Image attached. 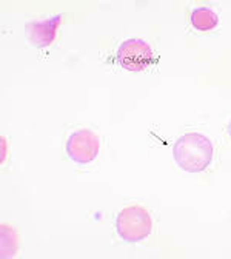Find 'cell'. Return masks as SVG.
<instances>
[{
  "label": "cell",
  "mask_w": 231,
  "mask_h": 259,
  "mask_svg": "<svg viewBox=\"0 0 231 259\" xmlns=\"http://www.w3.org/2000/svg\"><path fill=\"white\" fill-rule=\"evenodd\" d=\"M116 229L119 236L126 242H139L150 236L153 229V221L150 213L139 205L123 208L117 219Z\"/></svg>",
  "instance_id": "cell-2"
},
{
  "label": "cell",
  "mask_w": 231,
  "mask_h": 259,
  "mask_svg": "<svg viewBox=\"0 0 231 259\" xmlns=\"http://www.w3.org/2000/svg\"><path fill=\"white\" fill-rule=\"evenodd\" d=\"M8 244L11 245L13 251L16 253V250H17V236H16V233H14V230L11 229V227L4 225L2 227V254L7 251Z\"/></svg>",
  "instance_id": "cell-7"
},
{
  "label": "cell",
  "mask_w": 231,
  "mask_h": 259,
  "mask_svg": "<svg viewBox=\"0 0 231 259\" xmlns=\"http://www.w3.org/2000/svg\"><path fill=\"white\" fill-rule=\"evenodd\" d=\"M173 156L182 170L188 173H199L211 164L213 144L201 133H187L176 141Z\"/></svg>",
  "instance_id": "cell-1"
},
{
  "label": "cell",
  "mask_w": 231,
  "mask_h": 259,
  "mask_svg": "<svg viewBox=\"0 0 231 259\" xmlns=\"http://www.w3.org/2000/svg\"><path fill=\"white\" fill-rule=\"evenodd\" d=\"M60 23H62V16H56L53 19L42 20V22L28 23L26 31H28L29 40L39 48L50 47L56 39V32Z\"/></svg>",
  "instance_id": "cell-5"
},
{
  "label": "cell",
  "mask_w": 231,
  "mask_h": 259,
  "mask_svg": "<svg viewBox=\"0 0 231 259\" xmlns=\"http://www.w3.org/2000/svg\"><path fill=\"white\" fill-rule=\"evenodd\" d=\"M101 150V141L89 130H77L67 142V153L76 164L85 165L96 159Z\"/></svg>",
  "instance_id": "cell-4"
},
{
  "label": "cell",
  "mask_w": 231,
  "mask_h": 259,
  "mask_svg": "<svg viewBox=\"0 0 231 259\" xmlns=\"http://www.w3.org/2000/svg\"><path fill=\"white\" fill-rule=\"evenodd\" d=\"M117 60L128 71H144L153 62V51L150 45L141 39H128L120 45Z\"/></svg>",
  "instance_id": "cell-3"
},
{
  "label": "cell",
  "mask_w": 231,
  "mask_h": 259,
  "mask_svg": "<svg viewBox=\"0 0 231 259\" xmlns=\"http://www.w3.org/2000/svg\"><path fill=\"white\" fill-rule=\"evenodd\" d=\"M228 135H229V136H231V122H229V123H228Z\"/></svg>",
  "instance_id": "cell-8"
},
{
  "label": "cell",
  "mask_w": 231,
  "mask_h": 259,
  "mask_svg": "<svg viewBox=\"0 0 231 259\" xmlns=\"http://www.w3.org/2000/svg\"><path fill=\"white\" fill-rule=\"evenodd\" d=\"M191 25L197 29V31H211L219 25V16L205 7L196 8L191 13Z\"/></svg>",
  "instance_id": "cell-6"
}]
</instances>
